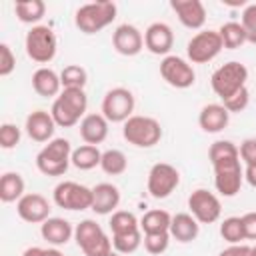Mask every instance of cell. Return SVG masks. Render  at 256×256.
<instances>
[{
    "label": "cell",
    "mask_w": 256,
    "mask_h": 256,
    "mask_svg": "<svg viewBox=\"0 0 256 256\" xmlns=\"http://www.w3.org/2000/svg\"><path fill=\"white\" fill-rule=\"evenodd\" d=\"M24 178L18 172H4L0 178V200L4 204L18 202L24 196Z\"/></svg>",
    "instance_id": "obj_27"
},
{
    "label": "cell",
    "mask_w": 256,
    "mask_h": 256,
    "mask_svg": "<svg viewBox=\"0 0 256 256\" xmlns=\"http://www.w3.org/2000/svg\"><path fill=\"white\" fill-rule=\"evenodd\" d=\"M238 152H240V160H242L246 166L256 164V138H246V140H242L240 146H238Z\"/></svg>",
    "instance_id": "obj_42"
},
{
    "label": "cell",
    "mask_w": 256,
    "mask_h": 256,
    "mask_svg": "<svg viewBox=\"0 0 256 256\" xmlns=\"http://www.w3.org/2000/svg\"><path fill=\"white\" fill-rule=\"evenodd\" d=\"M220 236L228 244H242V240H246L242 216H228V218H224L220 222Z\"/></svg>",
    "instance_id": "obj_34"
},
{
    "label": "cell",
    "mask_w": 256,
    "mask_h": 256,
    "mask_svg": "<svg viewBox=\"0 0 256 256\" xmlns=\"http://www.w3.org/2000/svg\"><path fill=\"white\" fill-rule=\"evenodd\" d=\"M122 136L136 148H152L162 140V126L152 116L134 114L122 124Z\"/></svg>",
    "instance_id": "obj_4"
},
{
    "label": "cell",
    "mask_w": 256,
    "mask_h": 256,
    "mask_svg": "<svg viewBox=\"0 0 256 256\" xmlns=\"http://www.w3.org/2000/svg\"><path fill=\"white\" fill-rule=\"evenodd\" d=\"M22 256H64L58 248H40V246H30L22 252Z\"/></svg>",
    "instance_id": "obj_45"
},
{
    "label": "cell",
    "mask_w": 256,
    "mask_h": 256,
    "mask_svg": "<svg viewBox=\"0 0 256 256\" xmlns=\"http://www.w3.org/2000/svg\"><path fill=\"white\" fill-rule=\"evenodd\" d=\"M14 14L22 24L38 26L46 14V4L42 0H20L14 4Z\"/></svg>",
    "instance_id": "obj_28"
},
{
    "label": "cell",
    "mask_w": 256,
    "mask_h": 256,
    "mask_svg": "<svg viewBox=\"0 0 256 256\" xmlns=\"http://www.w3.org/2000/svg\"><path fill=\"white\" fill-rule=\"evenodd\" d=\"M20 138H22V132H20V128H18L16 124L4 122V124L0 126V146H2L4 150L16 148V146L20 144Z\"/></svg>",
    "instance_id": "obj_39"
},
{
    "label": "cell",
    "mask_w": 256,
    "mask_h": 256,
    "mask_svg": "<svg viewBox=\"0 0 256 256\" xmlns=\"http://www.w3.org/2000/svg\"><path fill=\"white\" fill-rule=\"evenodd\" d=\"M74 240L84 256H106L112 252V238H108L102 226L92 218H86L74 226Z\"/></svg>",
    "instance_id": "obj_5"
},
{
    "label": "cell",
    "mask_w": 256,
    "mask_h": 256,
    "mask_svg": "<svg viewBox=\"0 0 256 256\" xmlns=\"http://www.w3.org/2000/svg\"><path fill=\"white\" fill-rule=\"evenodd\" d=\"M244 180H246L252 188H256V164L244 168Z\"/></svg>",
    "instance_id": "obj_46"
},
{
    "label": "cell",
    "mask_w": 256,
    "mask_h": 256,
    "mask_svg": "<svg viewBox=\"0 0 256 256\" xmlns=\"http://www.w3.org/2000/svg\"><path fill=\"white\" fill-rule=\"evenodd\" d=\"M100 168L104 174L108 176H120L126 172L128 168V158L122 150L118 148H108L102 152V160H100Z\"/></svg>",
    "instance_id": "obj_30"
},
{
    "label": "cell",
    "mask_w": 256,
    "mask_h": 256,
    "mask_svg": "<svg viewBox=\"0 0 256 256\" xmlns=\"http://www.w3.org/2000/svg\"><path fill=\"white\" fill-rule=\"evenodd\" d=\"M112 46L120 56H136L144 48V34L134 24H120L112 32Z\"/></svg>",
    "instance_id": "obj_15"
},
{
    "label": "cell",
    "mask_w": 256,
    "mask_h": 256,
    "mask_svg": "<svg viewBox=\"0 0 256 256\" xmlns=\"http://www.w3.org/2000/svg\"><path fill=\"white\" fill-rule=\"evenodd\" d=\"M188 210L200 224H214L222 214V204L214 192L206 188H196L188 196Z\"/></svg>",
    "instance_id": "obj_12"
},
{
    "label": "cell",
    "mask_w": 256,
    "mask_h": 256,
    "mask_svg": "<svg viewBox=\"0 0 256 256\" xmlns=\"http://www.w3.org/2000/svg\"><path fill=\"white\" fill-rule=\"evenodd\" d=\"M252 256H256V244L252 246Z\"/></svg>",
    "instance_id": "obj_48"
},
{
    "label": "cell",
    "mask_w": 256,
    "mask_h": 256,
    "mask_svg": "<svg viewBox=\"0 0 256 256\" xmlns=\"http://www.w3.org/2000/svg\"><path fill=\"white\" fill-rule=\"evenodd\" d=\"M214 170V188L220 196L232 198L240 192L242 182H244V168L240 162L236 164H226V166H216Z\"/></svg>",
    "instance_id": "obj_14"
},
{
    "label": "cell",
    "mask_w": 256,
    "mask_h": 256,
    "mask_svg": "<svg viewBox=\"0 0 256 256\" xmlns=\"http://www.w3.org/2000/svg\"><path fill=\"white\" fill-rule=\"evenodd\" d=\"M142 240H144L142 230H134L128 234H114L112 236V248L118 254H132L142 246Z\"/></svg>",
    "instance_id": "obj_35"
},
{
    "label": "cell",
    "mask_w": 256,
    "mask_h": 256,
    "mask_svg": "<svg viewBox=\"0 0 256 256\" xmlns=\"http://www.w3.org/2000/svg\"><path fill=\"white\" fill-rule=\"evenodd\" d=\"M118 6L110 0L82 4L74 14V24L82 34H96L116 20Z\"/></svg>",
    "instance_id": "obj_1"
},
{
    "label": "cell",
    "mask_w": 256,
    "mask_h": 256,
    "mask_svg": "<svg viewBox=\"0 0 256 256\" xmlns=\"http://www.w3.org/2000/svg\"><path fill=\"white\" fill-rule=\"evenodd\" d=\"M16 70V56H14V52H12V48L6 44V42H2L0 44V76H10L12 72Z\"/></svg>",
    "instance_id": "obj_40"
},
{
    "label": "cell",
    "mask_w": 256,
    "mask_h": 256,
    "mask_svg": "<svg viewBox=\"0 0 256 256\" xmlns=\"http://www.w3.org/2000/svg\"><path fill=\"white\" fill-rule=\"evenodd\" d=\"M40 234L50 246L58 248V246H64L70 242V238L74 236V226L66 218L50 216L46 222L40 224Z\"/></svg>",
    "instance_id": "obj_21"
},
{
    "label": "cell",
    "mask_w": 256,
    "mask_h": 256,
    "mask_svg": "<svg viewBox=\"0 0 256 256\" xmlns=\"http://www.w3.org/2000/svg\"><path fill=\"white\" fill-rule=\"evenodd\" d=\"M120 204V190L118 186H114L112 182H100L92 188V208L96 214L106 216L116 212Z\"/></svg>",
    "instance_id": "obj_20"
},
{
    "label": "cell",
    "mask_w": 256,
    "mask_h": 256,
    "mask_svg": "<svg viewBox=\"0 0 256 256\" xmlns=\"http://www.w3.org/2000/svg\"><path fill=\"white\" fill-rule=\"evenodd\" d=\"M242 224H244V236H246V240H256V212L242 214Z\"/></svg>",
    "instance_id": "obj_43"
},
{
    "label": "cell",
    "mask_w": 256,
    "mask_h": 256,
    "mask_svg": "<svg viewBox=\"0 0 256 256\" xmlns=\"http://www.w3.org/2000/svg\"><path fill=\"white\" fill-rule=\"evenodd\" d=\"M72 164V146L66 138H52L36 154V168L44 176H64Z\"/></svg>",
    "instance_id": "obj_2"
},
{
    "label": "cell",
    "mask_w": 256,
    "mask_h": 256,
    "mask_svg": "<svg viewBox=\"0 0 256 256\" xmlns=\"http://www.w3.org/2000/svg\"><path fill=\"white\" fill-rule=\"evenodd\" d=\"M108 120L104 118L102 112H90L86 114L82 120H80V138L84 140V144H92V146H98L102 144L106 138H108Z\"/></svg>",
    "instance_id": "obj_19"
},
{
    "label": "cell",
    "mask_w": 256,
    "mask_h": 256,
    "mask_svg": "<svg viewBox=\"0 0 256 256\" xmlns=\"http://www.w3.org/2000/svg\"><path fill=\"white\" fill-rule=\"evenodd\" d=\"M24 48H26V54H28V58H30L32 62L48 64V62L54 60L56 50H58L56 32H54L50 26H46V24L32 26V28L26 32Z\"/></svg>",
    "instance_id": "obj_6"
},
{
    "label": "cell",
    "mask_w": 256,
    "mask_h": 256,
    "mask_svg": "<svg viewBox=\"0 0 256 256\" xmlns=\"http://www.w3.org/2000/svg\"><path fill=\"white\" fill-rule=\"evenodd\" d=\"M240 24L246 32V40L250 44H256V2L244 6L242 16H240Z\"/></svg>",
    "instance_id": "obj_38"
},
{
    "label": "cell",
    "mask_w": 256,
    "mask_h": 256,
    "mask_svg": "<svg viewBox=\"0 0 256 256\" xmlns=\"http://www.w3.org/2000/svg\"><path fill=\"white\" fill-rule=\"evenodd\" d=\"M170 232H162V234H144V250L152 256H160L168 250V244H170Z\"/></svg>",
    "instance_id": "obj_37"
},
{
    "label": "cell",
    "mask_w": 256,
    "mask_h": 256,
    "mask_svg": "<svg viewBox=\"0 0 256 256\" xmlns=\"http://www.w3.org/2000/svg\"><path fill=\"white\" fill-rule=\"evenodd\" d=\"M108 226L112 230V236L114 234H128V232L140 230V220L128 210H116V212H112Z\"/></svg>",
    "instance_id": "obj_33"
},
{
    "label": "cell",
    "mask_w": 256,
    "mask_h": 256,
    "mask_svg": "<svg viewBox=\"0 0 256 256\" xmlns=\"http://www.w3.org/2000/svg\"><path fill=\"white\" fill-rule=\"evenodd\" d=\"M24 130L28 134L30 140L40 142V144H48L54 138V130H56V122L52 118L50 112L46 110H34L26 116L24 122Z\"/></svg>",
    "instance_id": "obj_18"
},
{
    "label": "cell",
    "mask_w": 256,
    "mask_h": 256,
    "mask_svg": "<svg viewBox=\"0 0 256 256\" xmlns=\"http://www.w3.org/2000/svg\"><path fill=\"white\" fill-rule=\"evenodd\" d=\"M246 80H248V68L238 60H230L212 72L210 86L214 94L224 102L242 88H246Z\"/></svg>",
    "instance_id": "obj_3"
},
{
    "label": "cell",
    "mask_w": 256,
    "mask_h": 256,
    "mask_svg": "<svg viewBox=\"0 0 256 256\" xmlns=\"http://www.w3.org/2000/svg\"><path fill=\"white\" fill-rule=\"evenodd\" d=\"M160 76L168 86L178 88V90H186L194 86L196 82L194 66L186 58L176 56V54H168L160 60Z\"/></svg>",
    "instance_id": "obj_10"
},
{
    "label": "cell",
    "mask_w": 256,
    "mask_h": 256,
    "mask_svg": "<svg viewBox=\"0 0 256 256\" xmlns=\"http://www.w3.org/2000/svg\"><path fill=\"white\" fill-rule=\"evenodd\" d=\"M224 50L218 30H200L186 44V56L190 64H206Z\"/></svg>",
    "instance_id": "obj_7"
},
{
    "label": "cell",
    "mask_w": 256,
    "mask_h": 256,
    "mask_svg": "<svg viewBox=\"0 0 256 256\" xmlns=\"http://www.w3.org/2000/svg\"><path fill=\"white\" fill-rule=\"evenodd\" d=\"M106 256H120V254H118V252H114V250H112V252H110V254H106Z\"/></svg>",
    "instance_id": "obj_47"
},
{
    "label": "cell",
    "mask_w": 256,
    "mask_h": 256,
    "mask_svg": "<svg viewBox=\"0 0 256 256\" xmlns=\"http://www.w3.org/2000/svg\"><path fill=\"white\" fill-rule=\"evenodd\" d=\"M16 212L28 224H42L50 218L52 206L48 198L42 196L40 192H28L16 202Z\"/></svg>",
    "instance_id": "obj_13"
},
{
    "label": "cell",
    "mask_w": 256,
    "mask_h": 256,
    "mask_svg": "<svg viewBox=\"0 0 256 256\" xmlns=\"http://www.w3.org/2000/svg\"><path fill=\"white\" fill-rule=\"evenodd\" d=\"M134 108H136V100L134 94L124 88V86H116L110 88L104 98H102V114L108 122H120L124 124L130 116H134Z\"/></svg>",
    "instance_id": "obj_9"
},
{
    "label": "cell",
    "mask_w": 256,
    "mask_h": 256,
    "mask_svg": "<svg viewBox=\"0 0 256 256\" xmlns=\"http://www.w3.org/2000/svg\"><path fill=\"white\" fill-rule=\"evenodd\" d=\"M208 160H210L212 168L226 166V164H236V162H240L238 146L232 140H216L208 148Z\"/></svg>",
    "instance_id": "obj_25"
},
{
    "label": "cell",
    "mask_w": 256,
    "mask_h": 256,
    "mask_svg": "<svg viewBox=\"0 0 256 256\" xmlns=\"http://www.w3.org/2000/svg\"><path fill=\"white\" fill-rule=\"evenodd\" d=\"M62 80V90L64 88H84L88 82V72L80 64H68L60 72Z\"/></svg>",
    "instance_id": "obj_36"
},
{
    "label": "cell",
    "mask_w": 256,
    "mask_h": 256,
    "mask_svg": "<svg viewBox=\"0 0 256 256\" xmlns=\"http://www.w3.org/2000/svg\"><path fill=\"white\" fill-rule=\"evenodd\" d=\"M200 234V222L190 214V212H178L172 216L170 222V236L176 242L188 244L192 240H196Z\"/></svg>",
    "instance_id": "obj_24"
},
{
    "label": "cell",
    "mask_w": 256,
    "mask_h": 256,
    "mask_svg": "<svg viewBox=\"0 0 256 256\" xmlns=\"http://www.w3.org/2000/svg\"><path fill=\"white\" fill-rule=\"evenodd\" d=\"M52 200L58 208L64 210H88L92 208V188L74 180H62L54 186Z\"/></svg>",
    "instance_id": "obj_8"
},
{
    "label": "cell",
    "mask_w": 256,
    "mask_h": 256,
    "mask_svg": "<svg viewBox=\"0 0 256 256\" xmlns=\"http://www.w3.org/2000/svg\"><path fill=\"white\" fill-rule=\"evenodd\" d=\"M218 256H252V246H248V244H230Z\"/></svg>",
    "instance_id": "obj_44"
},
{
    "label": "cell",
    "mask_w": 256,
    "mask_h": 256,
    "mask_svg": "<svg viewBox=\"0 0 256 256\" xmlns=\"http://www.w3.org/2000/svg\"><path fill=\"white\" fill-rule=\"evenodd\" d=\"M170 8L188 30H200L206 24V6L200 0H170Z\"/></svg>",
    "instance_id": "obj_17"
},
{
    "label": "cell",
    "mask_w": 256,
    "mask_h": 256,
    "mask_svg": "<svg viewBox=\"0 0 256 256\" xmlns=\"http://www.w3.org/2000/svg\"><path fill=\"white\" fill-rule=\"evenodd\" d=\"M32 88L42 98H58L62 92L60 74L48 66H40L32 74Z\"/></svg>",
    "instance_id": "obj_22"
},
{
    "label": "cell",
    "mask_w": 256,
    "mask_h": 256,
    "mask_svg": "<svg viewBox=\"0 0 256 256\" xmlns=\"http://www.w3.org/2000/svg\"><path fill=\"white\" fill-rule=\"evenodd\" d=\"M180 184V172L176 166L168 164V162H156L150 172H148V180H146V190L152 198L156 200H164L168 198Z\"/></svg>",
    "instance_id": "obj_11"
},
{
    "label": "cell",
    "mask_w": 256,
    "mask_h": 256,
    "mask_svg": "<svg viewBox=\"0 0 256 256\" xmlns=\"http://www.w3.org/2000/svg\"><path fill=\"white\" fill-rule=\"evenodd\" d=\"M248 102H250V92H248V88H242L240 92H236L234 96H230L228 100H224L222 104H224V108H226L230 114H234V112L246 110Z\"/></svg>",
    "instance_id": "obj_41"
},
{
    "label": "cell",
    "mask_w": 256,
    "mask_h": 256,
    "mask_svg": "<svg viewBox=\"0 0 256 256\" xmlns=\"http://www.w3.org/2000/svg\"><path fill=\"white\" fill-rule=\"evenodd\" d=\"M218 34H220L222 44H224L226 50H236V48H240L242 44L248 42L242 24H240V22H234V20L224 22V24L218 28Z\"/></svg>",
    "instance_id": "obj_31"
},
{
    "label": "cell",
    "mask_w": 256,
    "mask_h": 256,
    "mask_svg": "<svg viewBox=\"0 0 256 256\" xmlns=\"http://www.w3.org/2000/svg\"><path fill=\"white\" fill-rule=\"evenodd\" d=\"M100 160H102V152L98 150V146L82 144L72 150V166L78 170H92L100 166Z\"/></svg>",
    "instance_id": "obj_29"
},
{
    "label": "cell",
    "mask_w": 256,
    "mask_h": 256,
    "mask_svg": "<svg viewBox=\"0 0 256 256\" xmlns=\"http://www.w3.org/2000/svg\"><path fill=\"white\" fill-rule=\"evenodd\" d=\"M230 122V112L224 108V104H206L202 106L200 114H198V126L208 132V134H218L222 132Z\"/></svg>",
    "instance_id": "obj_23"
},
{
    "label": "cell",
    "mask_w": 256,
    "mask_h": 256,
    "mask_svg": "<svg viewBox=\"0 0 256 256\" xmlns=\"http://www.w3.org/2000/svg\"><path fill=\"white\" fill-rule=\"evenodd\" d=\"M170 222H172V214L162 210V208H152L146 210L140 218V230L142 234H162V232H170Z\"/></svg>",
    "instance_id": "obj_26"
},
{
    "label": "cell",
    "mask_w": 256,
    "mask_h": 256,
    "mask_svg": "<svg viewBox=\"0 0 256 256\" xmlns=\"http://www.w3.org/2000/svg\"><path fill=\"white\" fill-rule=\"evenodd\" d=\"M50 114H52L56 126H60V128H72V126L80 124V120H82V116H80L78 112H74L60 96L54 98L52 108H50Z\"/></svg>",
    "instance_id": "obj_32"
},
{
    "label": "cell",
    "mask_w": 256,
    "mask_h": 256,
    "mask_svg": "<svg viewBox=\"0 0 256 256\" xmlns=\"http://www.w3.org/2000/svg\"><path fill=\"white\" fill-rule=\"evenodd\" d=\"M174 46V32L166 22H152L144 30V48L156 56H168Z\"/></svg>",
    "instance_id": "obj_16"
}]
</instances>
